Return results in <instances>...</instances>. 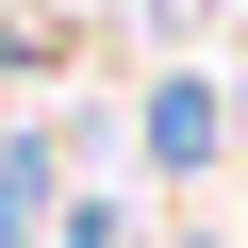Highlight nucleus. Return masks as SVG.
Returning <instances> with one entry per match:
<instances>
[{"instance_id":"obj_1","label":"nucleus","mask_w":248,"mask_h":248,"mask_svg":"<svg viewBox=\"0 0 248 248\" xmlns=\"http://www.w3.org/2000/svg\"><path fill=\"white\" fill-rule=\"evenodd\" d=\"M149 149H166V166H199V149H215V99H199V83H166V99H149Z\"/></svg>"},{"instance_id":"obj_2","label":"nucleus","mask_w":248,"mask_h":248,"mask_svg":"<svg viewBox=\"0 0 248 248\" xmlns=\"http://www.w3.org/2000/svg\"><path fill=\"white\" fill-rule=\"evenodd\" d=\"M33 215H50V182H33V149H0V248H33Z\"/></svg>"}]
</instances>
